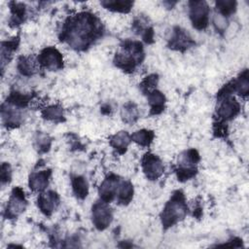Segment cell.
<instances>
[{
  "label": "cell",
  "mask_w": 249,
  "mask_h": 249,
  "mask_svg": "<svg viewBox=\"0 0 249 249\" xmlns=\"http://www.w3.org/2000/svg\"><path fill=\"white\" fill-rule=\"evenodd\" d=\"M159 82V76L157 74H151L149 76H147L139 85L140 90L144 93V94H148L149 92H151L152 90L156 89L157 85Z\"/></svg>",
  "instance_id": "obj_30"
},
{
  "label": "cell",
  "mask_w": 249,
  "mask_h": 249,
  "mask_svg": "<svg viewBox=\"0 0 249 249\" xmlns=\"http://www.w3.org/2000/svg\"><path fill=\"white\" fill-rule=\"evenodd\" d=\"M59 204V196L54 191L40 193L37 198V205L40 211L46 216H51Z\"/></svg>",
  "instance_id": "obj_14"
},
{
  "label": "cell",
  "mask_w": 249,
  "mask_h": 249,
  "mask_svg": "<svg viewBox=\"0 0 249 249\" xmlns=\"http://www.w3.org/2000/svg\"><path fill=\"white\" fill-rule=\"evenodd\" d=\"M143 59L144 50L142 43L128 39L121 44L120 51L114 56V63L125 72H132Z\"/></svg>",
  "instance_id": "obj_2"
},
{
  "label": "cell",
  "mask_w": 249,
  "mask_h": 249,
  "mask_svg": "<svg viewBox=\"0 0 249 249\" xmlns=\"http://www.w3.org/2000/svg\"><path fill=\"white\" fill-rule=\"evenodd\" d=\"M51 175H52V171L50 169L32 172L28 180L29 188L33 192L43 193L49 185Z\"/></svg>",
  "instance_id": "obj_15"
},
{
  "label": "cell",
  "mask_w": 249,
  "mask_h": 249,
  "mask_svg": "<svg viewBox=\"0 0 249 249\" xmlns=\"http://www.w3.org/2000/svg\"><path fill=\"white\" fill-rule=\"evenodd\" d=\"M92 224L98 231L107 229L113 220V210L108 202L96 201L91 207Z\"/></svg>",
  "instance_id": "obj_6"
},
{
  "label": "cell",
  "mask_w": 249,
  "mask_h": 249,
  "mask_svg": "<svg viewBox=\"0 0 249 249\" xmlns=\"http://www.w3.org/2000/svg\"><path fill=\"white\" fill-rule=\"evenodd\" d=\"M218 99L219 106L217 109V114L220 120L230 121L239 113L240 105L234 97L231 96V94L218 97Z\"/></svg>",
  "instance_id": "obj_12"
},
{
  "label": "cell",
  "mask_w": 249,
  "mask_h": 249,
  "mask_svg": "<svg viewBox=\"0 0 249 249\" xmlns=\"http://www.w3.org/2000/svg\"><path fill=\"white\" fill-rule=\"evenodd\" d=\"M133 197V186L129 181L123 180L120 183L118 194H117V201L120 204L126 205L128 204Z\"/></svg>",
  "instance_id": "obj_19"
},
{
  "label": "cell",
  "mask_w": 249,
  "mask_h": 249,
  "mask_svg": "<svg viewBox=\"0 0 249 249\" xmlns=\"http://www.w3.org/2000/svg\"><path fill=\"white\" fill-rule=\"evenodd\" d=\"M147 99L150 106L151 115H159L164 110L166 99L161 91L158 90L157 89L152 90L147 94Z\"/></svg>",
  "instance_id": "obj_16"
},
{
  "label": "cell",
  "mask_w": 249,
  "mask_h": 249,
  "mask_svg": "<svg viewBox=\"0 0 249 249\" xmlns=\"http://www.w3.org/2000/svg\"><path fill=\"white\" fill-rule=\"evenodd\" d=\"M121 181L122 179L115 174H111L106 177L98 189L100 199L108 203L116 199Z\"/></svg>",
  "instance_id": "obj_13"
},
{
  "label": "cell",
  "mask_w": 249,
  "mask_h": 249,
  "mask_svg": "<svg viewBox=\"0 0 249 249\" xmlns=\"http://www.w3.org/2000/svg\"><path fill=\"white\" fill-rule=\"evenodd\" d=\"M216 9L218 15L227 18L231 16L236 10V2L233 0H220L216 2Z\"/></svg>",
  "instance_id": "obj_28"
},
{
  "label": "cell",
  "mask_w": 249,
  "mask_h": 249,
  "mask_svg": "<svg viewBox=\"0 0 249 249\" xmlns=\"http://www.w3.org/2000/svg\"><path fill=\"white\" fill-rule=\"evenodd\" d=\"M195 41L190 34L183 28L175 26L172 29L170 37L168 39V47L172 50L184 52L195 45Z\"/></svg>",
  "instance_id": "obj_11"
},
{
  "label": "cell",
  "mask_w": 249,
  "mask_h": 249,
  "mask_svg": "<svg viewBox=\"0 0 249 249\" xmlns=\"http://www.w3.org/2000/svg\"><path fill=\"white\" fill-rule=\"evenodd\" d=\"M100 4L105 9L118 13H128L133 6V2L129 0H105Z\"/></svg>",
  "instance_id": "obj_22"
},
{
  "label": "cell",
  "mask_w": 249,
  "mask_h": 249,
  "mask_svg": "<svg viewBox=\"0 0 249 249\" xmlns=\"http://www.w3.org/2000/svg\"><path fill=\"white\" fill-rule=\"evenodd\" d=\"M41 115L45 120H48L51 122L60 123L64 121L63 108L58 104H53L45 107L41 111Z\"/></svg>",
  "instance_id": "obj_20"
},
{
  "label": "cell",
  "mask_w": 249,
  "mask_h": 249,
  "mask_svg": "<svg viewBox=\"0 0 249 249\" xmlns=\"http://www.w3.org/2000/svg\"><path fill=\"white\" fill-rule=\"evenodd\" d=\"M71 184H72L73 193L78 198L84 199L88 196L89 184L87 179L84 176H81V175L73 176L71 179Z\"/></svg>",
  "instance_id": "obj_21"
},
{
  "label": "cell",
  "mask_w": 249,
  "mask_h": 249,
  "mask_svg": "<svg viewBox=\"0 0 249 249\" xmlns=\"http://www.w3.org/2000/svg\"><path fill=\"white\" fill-rule=\"evenodd\" d=\"M231 90L235 91L237 94L241 96H247L249 92V78L248 71L245 69L240 75L233 81L231 82Z\"/></svg>",
  "instance_id": "obj_18"
},
{
  "label": "cell",
  "mask_w": 249,
  "mask_h": 249,
  "mask_svg": "<svg viewBox=\"0 0 249 249\" xmlns=\"http://www.w3.org/2000/svg\"><path fill=\"white\" fill-rule=\"evenodd\" d=\"M130 137H131V140L133 142L137 143L138 145H140L142 147H149L154 140L155 133L153 130L140 129V130L133 132L130 135Z\"/></svg>",
  "instance_id": "obj_24"
},
{
  "label": "cell",
  "mask_w": 249,
  "mask_h": 249,
  "mask_svg": "<svg viewBox=\"0 0 249 249\" xmlns=\"http://www.w3.org/2000/svg\"><path fill=\"white\" fill-rule=\"evenodd\" d=\"M37 61L43 68L50 71H57L63 68V56L54 47L43 49L37 57Z\"/></svg>",
  "instance_id": "obj_8"
},
{
  "label": "cell",
  "mask_w": 249,
  "mask_h": 249,
  "mask_svg": "<svg viewBox=\"0 0 249 249\" xmlns=\"http://www.w3.org/2000/svg\"><path fill=\"white\" fill-rule=\"evenodd\" d=\"M22 107L5 101L1 106L2 122L7 127H17L21 124L24 119Z\"/></svg>",
  "instance_id": "obj_9"
},
{
  "label": "cell",
  "mask_w": 249,
  "mask_h": 249,
  "mask_svg": "<svg viewBox=\"0 0 249 249\" xmlns=\"http://www.w3.org/2000/svg\"><path fill=\"white\" fill-rule=\"evenodd\" d=\"M52 144V139L51 137L43 132L37 133L35 139H34V146L35 149L38 151V153H46L50 150Z\"/></svg>",
  "instance_id": "obj_29"
},
{
  "label": "cell",
  "mask_w": 249,
  "mask_h": 249,
  "mask_svg": "<svg viewBox=\"0 0 249 249\" xmlns=\"http://www.w3.org/2000/svg\"><path fill=\"white\" fill-rule=\"evenodd\" d=\"M121 117L126 124H133L139 118V110L135 103L127 102L121 110Z\"/></svg>",
  "instance_id": "obj_23"
},
{
  "label": "cell",
  "mask_w": 249,
  "mask_h": 249,
  "mask_svg": "<svg viewBox=\"0 0 249 249\" xmlns=\"http://www.w3.org/2000/svg\"><path fill=\"white\" fill-rule=\"evenodd\" d=\"M187 212L188 206L184 194L181 191H175L164 205L160 214L162 227L164 229H168L174 226L186 217Z\"/></svg>",
  "instance_id": "obj_3"
},
{
  "label": "cell",
  "mask_w": 249,
  "mask_h": 249,
  "mask_svg": "<svg viewBox=\"0 0 249 249\" xmlns=\"http://www.w3.org/2000/svg\"><path fill=\"white\" fill-rule=\"evenodd\" d=\"M10 8H11V13H12V18L11 22L14 25L20 24L25 17H26V8L23 3H18V2H11L10 3Z\"/></svg>",
  "instance_id": "obj_25"
},
{
  "label": "cell",
  "mask_w": 249,
  "mask_h": 249,
  "mask_svg": "<svg viewBox=\"0 0 249 249\" xmlns=\"http://www.w3.org/2000/svg\"><path fill=\"white\" fill-rule=\"evenodd\" d=\"M12 177V169L9 163L3 162L1 165V183L2 185L7 184L11 181Z\"/></svg>",
  "instance_id": "obj_31"
},
{
  "label": "cell",
  "mask_w": 249,
  "mask_h": 249,
  "mask_svg": "<svg viewBox=\"0 0 249 249\" xmlns=\"http://www.w3.org/2000/svg\"><path fill=\"white\" fill-rule=\"evenodd\" d=\"M18 39H13L10 41H6V42H2L1 45V66L2 69L5 66V63H7L11 56L13 55V53L17 50L18 47Z\"/></svg>",
  "instance_id": "obj_26"
},
{
  "label": "cell",
  "mask_w": 249,
  "mask_h": 249,
  "mask_svg": "<svg viewBox=\"0 0 249 249\" xmlns=\"http://www.w3.org/2000/svg\"><path fill=\"white\" fill-rule=\"evenodd\" d=\"M103 27L99 18L89 12L68 18L63 23L59 38L72 49L85 51L102 36Z\"/></svg>",
  "instance_id": "obj_1"
},
{
  "label": "cell",
  "mask_w": 249,
  "mask_h": 249,
  "mask_svg": "<svg viewBox=\"0 0 249 249\" xmlns=\"http://www.w3.org/2000/svg\"><path fill=\"white\" fill-rule=\"evenodd\" d=\"M141 165L145 176L151 181L159 179L164 171L161 160L152 153H146L143 156Z\"/></svg>",
  "instance_id": "obj_10"
},
{
  "label": "cell",
  "mask_w": 249,
  "mask_h": 249,
  "mask_svg": "<svg viewBox=\"0 0 249 249\" xmlns=\"http://www.w3.org/2000/svg\"><path fill=\"white\" fill-rule=\"evenodd\" d=\"M210 10L205 1H190L189 16L193 26L197 30H203L209 23Z\"/></svg>",
  "instance_id": "obj_5"
},
{
  "label": "cell",
  "mask_w": 249,
  "mask_h": 249,
  "mask_svg": "<svg viewBox=\"0 0 249 249\" xmlns=\"http://www.w3.org/2000/svg\"><path fill=\"white\" fill-rule=\"evenodd\" d=\"M130 141H131L130 135L127 133V131H124V130L117 132L116 134L111 136L109 140L111 147L115 151H117V153L120 155L124 154L126 151Z\"/></svg>",
  "instance_id": "obj_17"
},
{
  "label": "cell",
  "mask_w": 249,
  "mask_h": 249,
  "mask_svg": "<svg viewBox=\"0 0 249 249\" xmlns=\"http://www.w3.org/2000/svg\"><path fill=\"white\" fill-rule=\"evenodd\" d=\"M199 161V154L195 149H189L181 153L178 157V168L176 169L177 178L184 182L195 177L197 168L196 164Z\"/></svg>",
  "instance_id": "obj_4"
},
{
  "label": "cell",
  "mask_w": 249,
  "mask_h": 249,
  "mask_svg": "<svg viewBox=\"0 0 249 249\" xmlns=\"http://www.w3.org/2000/svg\"><path fill=\"white\" fill-rule=\"evenodd\" d=\"M27 200L25 198L24 191L19 187L13 189L10 198L6 205L5 217L7 219L18 218L25 210Z\"/></svg>",
  "instance_id": "obj_7"
},
{
  "label": "cell",
  "mask_w": 249,
  "mask_h": 249,
  "mask_svg": "<svg viewBox=\"0 0 249 249\" xmlns=\"http://www.w3.org/2000/svg\"><path fill=\"white\" fill-rule=\"evenodd\" d=\"M18 70L23 76H31L35 73V62L30 56H20L18 60Z\"/></svg>",
  "instance_id": "obj_27"
}]
</instances>
